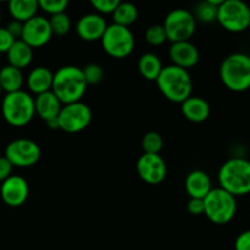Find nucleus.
Masks as SVG:
<instances>
[{
	"label": "nucleus",
	"mask_w": 250,
	"mask_h": 250,
	"mask_svg": "<svg viewBox=\"0 0 250 250\" xmlns=\"http://www.w3.org/2000/svg\"><path fill=\"white\" fill-rule=\"evenodd\" d=\"M87 87L82 68L77 66H62L53 75L51 92L63 105L81 102Z\"/></svg>",
	"instance_id": "f257e3e1"
},
{
	"label": "nucleus",
	"mask_w": 250,
	"mask_h": 250,
	"mask_svg": "<svg viewBox=\"0 0 250 250\" xmlns=\"http://www.w3.org/2000/svg\"><path fill=\"white\" fill-rule=\"evenodd\" d=\"M155 82L164 97L172 103L182 104L192 95V76L185 68L177 67L175 65L165 66Z\"/></svg>",
	"instance_id": "f03ea898"
},
{
	"label": "nucleus",
	"mask_w": 250,
	"mask_h": 250,
	"mask_svg": "<svg viewBox=\"0 0 250 250\" xmlns=\"http://www.w3.org/2000/svg\"><path fill=\"white\" fill-rule=\"evenodd\" d=\"M221 189L233 197L246 195L250 192V163L243 158H232L219 171Z\"/></svg>",
	"instance_id": "7ed1b4c3"
},
{
	"label": "nucleus",
	"mask_w": 250,
	"mask_h": 250,
	"mask_svg": "<svg viewBox=\"0 0 250 250\" xmlns=\"http://www.w3.org/2000/svg\"><path fill=\"white\" fill-rule=\"evenodd\" d=\"M220 77L227 89L244 92L250 85V58L247 54L234 53L224 59L220 66Z\"/></svg>",
	"instance_id": "20e7f679"
},
{
	"label": "nucleus",
	"mask_w": 250,
	"mask_h": 250,
	"mask_svg": "<svg viewBox=\"0 0 250 250\" xmlns=\"http://www.w3.org/2000/svg\"><path fill=\"white\" fill-rule=\"evenodd\" d=\"M1 114L5 121L14 127L28 125L36 115L34 98L24 90L9 93L1 103Z\"/></svg>",
	"instance_id": "39448f33"
},
{
	"label": "nucleus",
	"mask_w": 250,
	"mask_h": 250,
	"mask_svg": "<svg viewBox=\"0 0 250 250\" xmlns=\"http://www.w3.org/2000/svg\"><path fill=\"white\" fill-rule=\"evenodd\" d=\"M204 215L216 225H225L231 221L237 211L236 197L221 188H212L203 199Z\"/></svg>",
	"instance_id": "423d86ee"
},
{
	"label": "nucleus",
	"mask_w": 250,
	"mask_h": 250,
	"mask_svg": "<svg viewBox=\"0 0 250 250\" xmlns=\"http://www.w3.org/2000/svg\"><path fill=\"white\" fill-rule=\"evenodd\" d=\"M216 21L231 33H241L250 24V10L241 0H224L217 7Z\"/></svg>",
	"instance_id": "0eeeda50"
},
{
	"label": "nucleus",
	"mask_w": 250,
	"mask_h": 250,
	"mask_svg": "<svg viewBox=\"0 0 250 250\" xmlns=\"http://www.w3.org/2000/svg\"><path fill=\"white\" fill-rule=\"evenodd\" d=\"M100 41L105 53L116 59H124L131 55L136 44L131 29L115 23L106 27Z\"/></svg>",
	"instance_id": "6e6552de"
},
{
	"label": "nucleus",
	"mask_w": 250,
	"mask_h": 250,
	"mask_svg": "<svg viewBox=\"0 0 250 250\" xmlns=\"http://www.w3.org/2000/svg\"><path fill=\"white\" fill-rule=\"evenodd\" d=\"M166 38L171 43L189 41L197 29V20L192 12L186 9L172 10L166 16L163 24Z\"/></svg>",
	"instance_id": "1a4fd4ad"
},
{
	"label": "nucleus",
	"mask_w": 250,
	"mask_h": 250,
	"mask_svg": "<svg viewBox=\"0 0 250 250\" xmlns=\"http://www.w3.org/2000/svg\"><path fill=\"white\" fill-rule=\"evenodd\" d=\"M92 122V110L82 102L66 104L58 115L59 129L66 133H78L87 128Z\"/></svg>",
	"instance_id": "9d476101"
},
{
	"label": "nucleus",
	"mask_w": 250,
	"mask_h": 250,
	"mask_svg": "<svg viewBox=\"0 0 250 250\" xmlns=\"http://www.w3.org/2000/svg\"><path fill=\"white\" fill-rule=\"evenodd\" d=\"M5 158L12 166L29 167L41 159V148L34 141L28 138H19L10 142L5 149Z\"/></svg>",
	"instance_id": "9b49d317"
},
{
	"label": "nucleus",
	"mask_w": 250,
	"mask_h": 250,
	"mask_svg": "<svg viewBox=\"0 0 250 250\" xmlns=\"http://www.w3.org/2000/svg\"><path fill=\"white\" fill-rule=\"evenodd\" d=\"M51 33L49 20L43 16H34L23 23L21 41L26 43L29 48H42L50 42Z\"/></svg>",
	"instance_id": "f8f14e48"
},
{
	"label": "nucleus",
	"mask_w": 250,
	"mask_h": 250,
	"mask_svg": "<svg viewBox=\"0 0 250 250\" xmlns=\"http://www.w3.org/2000/svg\"><path fill=\"white\" fill-rule=\"evenodd\" d=\"M137 172L149 185H159L166 177V164L159 154H143L137 161Z\"/></svg>",
	"instance_id": "ddd939ff"
},
{
	"label": "nucleus",
	"mask_w": 250,
	"mask_h": 250,
	"mask_svg": "<svg viewBox=\"0 0 250 250\" xmlns=\"http://www.w3.org/2000/svg\"><path fill=\"white\" fill-rule=\"evenodd\" d=\"M29 187L26 178L17 175H11L4 182H1L0 187V195L2 202L11 208L21 207L24 204L28 198Z\"/></svg>",
	"instance_id": "4468645a"
},
{
	"label": "nucleus",
	"mask_w": 250,
	"mask_h": 250,
	"mask_svg": "<svg viewBox=\"0 0 250 250\" xmlns=\"http://www.w3.org/2000/svg\"><path fill=\"white\" fill-rule=\"evenodd\" d=\"M107 23L104 17L99 14H87L78 20L76 32L82 41H100L106 29Z\"/></svg>",
	"instance_id": "2eb2a0df"
},
{
	"label": "nucleus",
	"mask_w": 250,
	"mask_h": 250,
	"mask_svg": "<svg viewBox=\"0 0 250 250\" xmlns=\"http://www.w3.org/2000/svg\"><path fill=\"white\" fill-rule=\"evenodd\" d=\"M168 55L172 60V65L185 70L194 67L199 61V50L189 41L171 44Z\"/></svg>",
	"instance_id": "dca6fc26"
},
{
	"label": "nucleus",
	"mask_w": 250,
	"mask_h": 250,
	"mask_svg": "<svg viewBox=\"0 0 250 250\" xmlns=\"http://www.w3.org/2000/svg\"><path fill=\"white\" fill-rule=\"evenodd\" d=\"M61 107H62V104L51 90L37 95L34 99V111L45 122L58 119Z\"/></svg>",
	"instance_id": "f3484780"
},
{
	"label": "nucleus",
	"mask_w": 250,
	"mask_h": 250,
	"mask_svg": "<svg viewBox=\"0 0 250 250\" xmlns=\"http://www.w3.org/2000/svg\"><path fill=\"white\" fill-rule=\"evenodd\" d=\"M211 189V180L204 171H192L186 178V190L190 198L204 199Z\"/></svg>",
	"instance_id": "a211bd4d"
},
{
	"label": "nucleus",
	"mask_w": 250,
	"mask_h": 250,
	"mask_svg": "<svg viewBox=\"0 0 250 250\" xmlns=\"http://www.w3.org/2000/svg\"><path fill=\"white\" fill-rule=\"evenodd\" d=\"M181 110L182 114L188 121L195 122H204L210 115V106L205 99L200 97H193L190 95L188 99L181 104Z\"/></svg>",
	"instance_id": "6ab92c4d"
},
{
	"label": "nucleus",
	"mask_w": 250,
	"mask_h": 250,
	"mask_svg": "<svg viewBox=\"0 0 250 250\" xmlns=\"http://www.w3.org/2000/svg\"><path fill=\"white\" fill-rule=\"evenodd\" d=\"M54 73L44 66H38L29 72L27 77V85L29 90L36 95L51 90Z\"/></svg>",
	"instance_id": "aec40b11"
},
{
	"label": "nucleus",
	"mask_w": 250,
	"mask_h": 250,
	"mask_svg": "<svg viewBox=\"0 0 250 250\" xmlns=\"http://www.w3.org/2000/svg\"><path fill=\"white\" fill-rule=\"evenodd\" d=\"M6 55L10 66L22 70V68L28 67L29 63L32 62L33 49L29 48L26 43H23L21 39H19V41L14 42V44L9 49Z\"/></svg>",
	"instance_id": "412c9836"
},
{
	"label": "nucleus",
	"mask_w": 250,
	"mask_h": 250,
	"mask_svg": "<svg viewBox=\"0 0 250 250\" xmlns=\"http://www.w3.org/2000/svg\"><path fill=\"white\" fill-rule=\"evenodd\" d=\"M37 0H11L9 2V12L15 21L24 23L37 16L38 11Z\"/></svg>",
	"instance_id": "4be33fe9"
},
{
	"label": "nucleus",
	"mask_w": 250,
	"mask_h": 250,
	"mask_svg": "<svg viewBox=\"0 0 250 250\" xmlns=\"http://www.w3.org/2000/svg\"><path fill=\"white\" fill-rule=\"evenodd\" d=\"M23 84V76L21 70L7 65L0 70V88L2 92L15 93L21 90Z\"/></svg>",
	"instance_id": "5701e85b"
},
{
	"label": "nucleus",
	"mask_w": 250,
	"mask_h": 250,
	"mask_svg": "<svg viewBox=\"0 0 250 250\" xmlns=\"http://www.w3.org/2000/svg\"><path fill=\"white\" fill-rule=\"evenodd\" d=\"M163 67V62L156 54L146 53L138 60L139 73L148 81H156Z\"/></svg>",
	"instance_id": "b1692460"
},
{
	"label": "nucleus",
	"mask_w": 250,
	"mask_h": 250,
	"mask_svg": "<svg viewBox=\"0 0 250 250\" xmlns=\"http://www.w3.org/2000/svg\"><path fill=\"white\" fill-rule=\"evenodd\" d=\"M112 17H114L115 24L129 28V26L137 21L138 10H137L136 5H133L132 2L120 1L115 11L112 12Z\"/></svg>",
	"instance_id": "393cba45"
},
{
	"label": "nucleus",
	"mask_w": 250,
	"mask_h": 250,
	"mask_svg": "<svg viewBox=\"0 0 250 250\" xmlns=\"http://www.w3.org/2000/svg\"><path fill=\"white\" fill-rule=\"evenodd\" d=\"M224 0H207L195 7V14H193L195 20L204 22V23H210L215 21L217 16V7L221 5Z\"/></svg>",
	"instance_id": "a878e982"
},
{
	"label": "nucleus",
	"mask_w": 250,
	"mask_h": 250,
	"mask_svg": "<svg viewBox=\"0 0 250 250\" xmlns=\"http://www.w3.org/2000/svg\"><path fill=\"white\" fill-rule=\"evenodd\" d=\"M49 24H50V29L53 36L62 37L70 32L71 29V19L66 12H61V14L53 15L49 19Z\"/></svg>",
	"instance_id": "bb28decb"
},
{
	"label": "nucleus",
	"mask_w": 250,
	"mask_h": 250,
	"mask_svg": "<svg viewBox=\"0 0 250 250\" xmlns=\"http://www.w3.org/2000/svg\"><path fill=\"white\" fill-rule=\"evenodd\" d=\"M163 137L158 132H148L142 139V149L144 154H159L163 149Z\"/></svg>",
	"instance_id": "cd10ccee"
},
{
	"label": "nucleus",
	"mask_w": 250,
	"mask_h": 250,
	"mask_svg": "<svg viewBox=\"0 0 250 250\" xmlns=\"http://www.w3.org/2000/svg\"><path fill=\"white\" fill-rule=\"evenodd\" d=\"M146 41L153 46L163 45L167 41L163 24H153L149 27L146 32Z\"/></svg>",
	"instance_id": "c85d7f7f"
},
{
	"label": "nucleus",
	"mask_w": 250,
	"mask_h": 250,
	"mask_svg": "<svg viewBox=\"0 0 250 250\" xmlns=\"http://www.w3.org/2000/svg\"><path fill=\"white\" fill-rule=\"evenodd\" d=\"M67 6V0H39L38 1L39 9L48 12L51 16L56 14H61V12H65Z\"/></svg>",
	"instance_id": "c756f323"
},
{
	"label": "nucleus",
	"mask_w": 250,
	"mask_h": 250,
	"mask_svg": "<svg viewBox=\"0 0 250 250\" xmlns=\"http://www.w3.org/2000/svg\"><path fill=\"white\" fill-rule=\"evenodd\" d=\"M82 72L87 84H98L99 82H102L103 77H104L103 67L97 63H89V65L84 66L82 68Z\"/></svg>",
	"instance_id": "7c9ffc66"
},
{
	"label": "nucleus",
	"mask_w": 250,
	"mask_h": 250,
	"mask_svg": "<svg viewBox=\"0 0 250 250\" xmlns=\"http://www.w3.org/2000/svg\"><path fill=\"white\" fill-rule=\"evenodd\" d=\"M119 2V0H92L90 4L99 15H107L115 11Z\"/></svg>",
	"instance_id": "2f4dec72"
},
{
	"label": "nucleus",
	"mask_w": 250,
	"mask_h": 250,
	"mask_svg": "<svg viewBox=\"0 0 250 250\" xmlns=\"http://www.w3.org/2000/svg\"><path fill=\"white\" fill-rule=\"evenodd\" d=\"M15 39L10 36L9 32L5 27H0V54H6L11 45L14 44Z\"/></svg>",
	"instance_id": "473e14b6"
},
{
	"label": "nucleus",
	"mask_w": 250,
	"mask_h": 250,
	"mask_svg": "<svg viewBox=\"0 0 250 250\" xmlns=\"http://www.w3.org/2000/svg\"><path fill=\"white\" fill-rule=\"evenodd\" d=\"M236 250H250V232L244 231L237 237L236 243H234Z\"/></svg>",
	"instance_id": "72a5a7b5"
},
{
	"label": "nucleus",
	"mask_w": 250,
	"mask_h": 250,
	"mask_svg": "<svg viewBox=\"0 0 250 250\" xmlns=\"http://www.w3.org/2000/svg\"><path fill=\"white\" fill-rule=\"evenodd\" d=\"M187 209L190 214L195 215V216L204 214V203H203V199L190 198V200L188 202Z\"/></svg>",
	"instance_id": "f704fd0d"
},
{
	"label": "nucleus",
	"mask_w": 250,
	"mask_h": 250,
	"mask_svg": "<svg viewBox=\"0 0 250 250\" xmlns=\"http://www.w3.org/2000/svg\"><path fill=\"white\" fill-rule=\"evenodd\" d=\"M5 28H6V31L9 32L10 36H11L15 41H19V39H21L23 23H21V22H19V21H15L14 20V21L10 22V23L7 24V27H5Z\"/></svg>",
	"instance_id": "c9c22d12"
},
{
	"label": "nucleus",
	"mask_w": 250,
	"mask_h": 250,
	"mask_svg": "<svg viewBox=\"0 0 250 250\" xmlns=\"http://www.w3.org/2000/svg\"><path fill=\"white\" fill-rule=\"evenodd\" d=\"M12 167L14 166L10 164V161L5 156L0 158V182H4L7 177L11 176Z\"/></svg>",
	"instance_id": "e433bc0d"
},
{
	"label": "nucleus",
	"mask_w": 250,
	"mask_h": 250,
	"mask_svg": "<svg viewBox=\"0 0 250 250\" xmlns=\"http://www.w3.org/2000/svg\"><path fill=\"white\" fill-rule=\"evenodd\" d=\"M46 125H48V127L50 129H59V125H58V119H54V120H50V121L45 122Z\"/></svg>",
	"instance_id": "4c0bfd02"
},
{
	"label": "nucleus",
	"mask_w": 250,
	"mask_h": 250,
	"mask_svg": "<svg viewBox=\"0 0 250 250\" xmlns=\"http://www.w3.org/2000/svg\"><path fill=\"white\" fill-rule=\"evenodd\" d=\"M0 22H1V14H0Z\"/></svg>",
	"instance_id": "58836bf2"
},
{
	"label": "nucleus",
	"mask_w": 250,
	"mask_h": 250,
	"mask_svg": "<svg viewBox=\"0 0 250 250\" xmlns=\"http://www.w3.org/2000/svg\"><path fill=\"white\" fill-rule=\"evenodd\" d=\"M1 92H2V90H1V88H0V95H1Z\"/></svg>",
	"instance_id": "ea45409f"
}]
</instances>
